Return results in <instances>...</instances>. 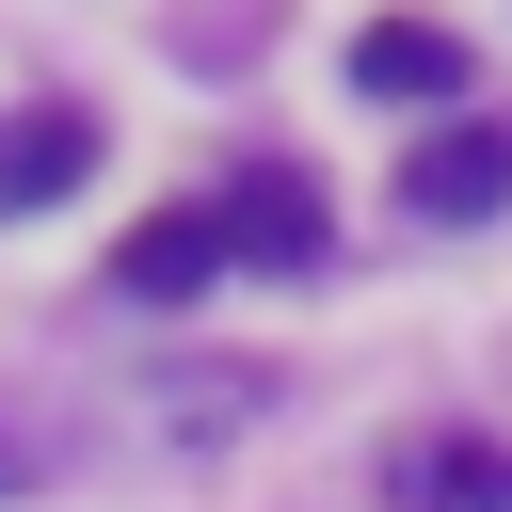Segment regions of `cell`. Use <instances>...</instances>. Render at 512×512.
<instances>
[{"mask_svg":"<svg viewBox=\"0 0 512 512\" xmlns=\"http://www.w3.org/2000/svg\"><path fill=\"white\" fill-rule=\"evenodd\" d=\"M48 464H64V432H16V416H0V496H32Z\"/></svg>","mask_w":512,"mask_h":512,"instance_id":"7","label":"cell"},{"mask_svg":"<svg viewBox=\"0 0 512 512\" xmlns=\"http://www.w3.org/2000/svg\"><path fill=\"white\" fill-rule=\"evenodd\" d=\"M384 496L400 512H512V448L496 432H400L384 448Z\"/></svg>","mask_w":512,"mask_h":512,"instance_id":"2","label":"cell"},{"mask_svg":"<svg viewBox=\"0 0 512 512\" xmlns=\"http://www.w3.org/2000/svg\"><path fill=\"white\" fill-rule=\"evenodd\" d=\"M352 96L448 112V96H464V32H448V16H368V32H352Z\"/></svg>","mask_w":512,"mask_h":512,"instance_id":"3","label":"cell"},{"mask_svg":"<svg viewBox=\"0 0 512 512\" xmlns=\"http://www.w3.org/2000/svg\"><path fill=\"white\" fill-rule=\"evenodd\" d=\"M400 208H416V224H480V208H512V128H480V112L432 128V144L400 160Z\"/></svg>","mask_w":512,"mask_h":512,"instance_id":"1","label":"cell"},{"mask_svg":"<svg viewBox=\"0 0 512 512\" xmlns=\"http://www.w3.org/2000/svg\"><path fill=\"white\" fill-rule=\"evenodd\" d=\"M112 272H128V304H192V288L224 272V208H144Z\"/></svg>","mask_w":512,"mask_h":512,"instance_id":"5","label":"cell"},{"mask_svg":"<svg viewBox=\"0 0 512 512\" xmlns=\"http://www.w3.org/2000/svg\"><path fill=\"white\" fill-rule=\"evenodd\" d=\"M80 176H96V128H80V112H16V128H0V224H16V208H64Z\"/></svg>","mask_w":512,"mask_h":512,"instance_id":"6","label":"cell"},{"mask_svg":"<svg viewBox=\"0 0 512 512\" xmlns=\"http://www.w3.org/2000/svg\"><path fill=\"white\" fill-rule=\"evenodd\" d=\"M224 256H256V272H320V192L272 160V176H240L224 192Z\"/></svg>","mask_w":512,"mask_h":512,"instance_id":"4","label":"cell"}]
</instances>
